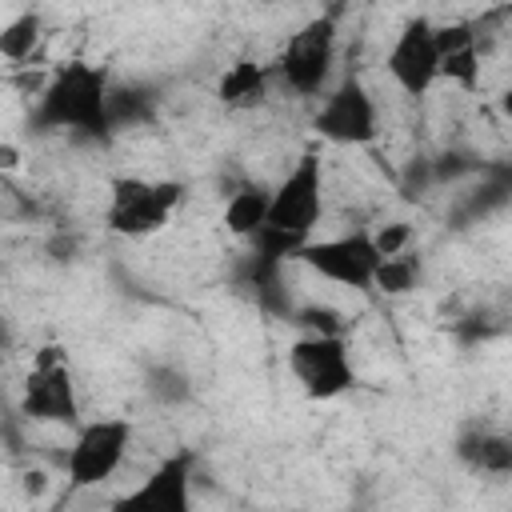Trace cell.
Returning a JSON list of instances; mask_svg holds the SVG:
<instances>
[{
    "label": "cell",
    "mask_w": 512,
    "mask_h": 512,
    "mask_svg": "<svg viewBox=\"0 0 512 512\" xmlns=\"http://www.w3.org/2000/svg\"><path fill=\"white\" fill-rule=\"evenodd\" d=\"M28 124L36 132L104 140L112 132V68L80 56L56 64L36 92Z\"/></svg>",
    "instance_id": "obj_1"
},
{
    "label": "cell",
    "mask_w": 512,
    "mask_h": 512,
    "mask_svg": "<svg viewBox=\"0 0 512 512\" xmlns=\"http://www.w3.org/2000/svg\"><path fill=\"white\" fill-rule=\"evenodd\" d=\"M320 220H324V156H320V144H308L288 164V172L272 184L268 228L256 244H264L272 256L292 260V252L312 240Z\"/></svg>",
    "instance_id": "obj_2"
},
{
    "label": "cell",
    "mask_w": 512,
    "mask_h": 512,
    "mask_svg": "<svg viewBox=\"0 0 512 512\" xmlns=\"http://www.w3.org/2000/svg\"><path fill=\"white\" fill-rule=\"evenodd\" d=\"M184 204L180 180H152V176H112L108 180V204H104V228L124 240L156 236L172 224V216Z\"/></svg>",
    "instance_id": "obj_3"
},
{
    "label": "cell",
    "mask_w": 512,
    "mask_h": 512,
    "mask_svg": "<svg viewBox=\"0 0 512 512\" xmlns=\"http://www.w3.org/2000/svg\"><path fill=\"white\" fill-rule=\"evenodd\" d=\"M20 416L32 424H52V428H80L84 408H80V388L72 372V356L64 344H44L32 356V368L20 388Z\"/></svg>",
    "instance_id": "obj_4"
},
{
    "label": "cell",
    "mask_w": 512,
    "mask_h": 512,
    "mask_svg": "<svg viewBox=\"0 0 512 512\" xmlns=\"http://www.w3.org/2000/svg\"><path fill=\"white\" fill-rule=\"evenodd\" d=\"M132 440H136V428H132L128 416L84 420L72 432V444L64 452V488L68 492H88V488L108 484L124 468Z\"/></svg>",
    "instance_id": "obj_5"
},
{
    "label": "cell",
    "mask_w": 512,
    "mask_h": 512,
    "mask_svg": "<svg viewBox=\"0 0 512 512\" xmlns=\"http://www.w3.org/2000/svg\"><path fill=\"white\" fill-rule=\"evenodd\" d=\"M292 260L300 268H308L312 276H320L336 288H348V292H376V276L384 264L368 228H352L340 236H312L308 244H300L292 252Z\"/></svg>",
    "instance_id": "obj_6"
},
{
    "label": "cell",
    "mask_w": 512,
    "mask_h": 512,
    "mask_svg": "<svg viewBox=\"0 0 512 512\" xmlns=\"http://www.w3.org/2000/svg\"><path fill=\"white\" fill-rule=\"evenodd\" d=\"M284 364H288V376L296 380V388L324 404V400H340L356 388L360 372H356V360H352V348L344 336H316V332H300L288 352H284Z\"/></svg>",
    "instance_id": "obj_7"
},
{
    "label": "cell",
    "mask_w": 512,
    "mask_h": 512,
    "mask_svg": "<svg viewBox=\"0 0 512 512\" xmlns=\"http://www.w3.org/2000/svg\"><path fill=\"white\" fill-rule=\"evenodd\" d=\"M312 136L332 148H368L380 136L376 100L356 72H348L320 96L312 112Z\"/></svg>",
    "instance_id": "obj_8"
},
{
    "label": "cell",
    "mask_w": 512,
    "mask_h": 512,
    "mask_svg": "<svg viewBox=\"0 0 512 512\" xmlns=\"http://www.w3.org/2000/svg\"><path fill=\"white\" fill-rule=\"evenodd\" d=\"M332 64H336V16L324 12L288 36V44L276 56V76L296 96H324Z\"/></svg>",
    "instance_id": "obj_9"
},
{
    "label": "cell",
    "mask_w": 512,
    "mask_h": 512,
    "mask_svg": "<svg viewBox=\"0 0 512 512\" xmlns=\"http://www.w3.org/2000/svg\"><path fill=\"white\" fill-rule=\"evenodd\" d=\"M384 72L404 96H416V100L440 84V44H436L432 16H412L400 24V32L388 44Z\"/></svg>",
    "instance_id": "obj_10"
},
{
    "label": "cell",
    "mask_w": 512,
    "mask_h": 512,
    "mask_svg": "<svg viewBox=\"0 0 512 512\" xmlns=\"http://www.w3.org/2000/svg\"><path fill=\"white\" fill-rule=\"evenodd\" d=\"M108 512H196V480H192V456L172 452L160 464H152L132 488H124Z\"/></svg>",
    "instance_id": "obj_11"
},
{
    "label": "cell",
    "mask_w": 512,
    "mask_h": 512,
    "mask_svg": "<svg viewBox=\"0 0 512 512\" xmlns=\"http://www.w3.org/2000/svg\"><path fill=\"white\" fill-rule=\"evenodd\" d=\"M436 44H440V80H448L460 92H480V44L472 24L452 20L436 24Z\"/></svg>",
    "instance_id": "obj_12"
},
{
    "label": "cell",
    "mask_w": 512,
    "mask_h": 512,
    "mask_svg": "<svg viewBox=\"0 0 512 512\" xmlns=\"http://www.w3.org/2000/svg\"><path fill=\"white\" fill-rule=\"evenodd\" d=\"M268 96H272V72L252 56H236L216 76V100L228 112H256L268 104Z\"/></svg>",
    "instance_id": "obj_13"
},
{
    "label": "cell",
    "mask_w": 512,
    "mask_h": 512,
    "mask_svg": "<svg viewBox=\"0 0 512 512\" xmlns=\"http://www.w3.org/2000/svg\"><path fill=\"white\" fill-rule=\"evenodd\" d=\"M456 456L480 476H512V432L468 428L456 436Z\"/></svg>",
    "instance_id": "obj_14"
},
{
    "label": "cell",
    "mask_w": 512,
    "mask_h": 512,
    "mask_svg": "<svg viewBox=\"0 0 512 512\" xmlns=\"http://www.w3.org/2000/svg\"><path fill=\"white\" fill-rule=\"evenodd\" d=\"M268 208H272V188L260 184H240L236 192H228L224 208H220V224L228 236L236 240H260L268 228Z\"/></svg>",
    "instance_id": "obj_15"
},
{
    "label": "cell",
    "mask_w": 512,
    "mask_h": 512,
    "mask_svg": "<svg viewBox=\"0 0 512 512\" xmlns=\"http://www.w3.org/2000/svg\"><path fill=\"white\" fill-rule=\"evenodd\" d=\"M36 44H40V16L36 12H20L16 20H8L0 28V56L8 64H24Z\"/></svg>",
    "instance_id": "obj_16"
},
{
    "label": "cell",
    "mask_w": 512,
    "mask_h": 512,
    "mask_svg": "<svg viewBox=\"0 0 512 512\" xmlns=\"http://www.w3.org/2000/svg\"><path fill=\"white\" fill-rule=\"evenodd\" d=\"M416 276H420V264L412 260V252H408V256H392V260L380 264L376 292H384V296H404V292L416 288Z\"/></svg>",
    "instance_id": "obj_17"
},
{
    "label": "cell",
    "mask_w": 512,
    "mask_h": 512,
    "mask_svg": "<svg viewBox=\"0 0 512 512\" xmlns=\"http://www.w3.org/2000/svg\"><path fill=\"white\" fill-rule=\"evenodd\" d=\"M300 332H316V336H344V316L332 304H304L296 312Z\"/></svg>",
    "instance_id": "obj_18"
},
{
    "label": "cell",
    "mask_w": 512,
    "mask_h": 512,
    "mask_svg": "<svg viewBox=\"0 0 512 512\" xmlns=\"http://www.w3.org/2000/svg\"><path fill=\"white\" fill-rule=\"evenodd\" d=\"M372 240H376V248H380L384 260L408 256V248H412V224L408 220H388V224L372 228Z\"/></svg>",
    "instance_id": "obj_19"
},
{
    "label": "cell",
    "mask_w": 512,
    "mask_h": 512,
    "mask_svg": "<svg viewBox=\"0 0 512 512\" xmlns=\"http://www.w3.org/2000/svg\"><path fill=\"white\" fill-rule=\"evenodd\" d=\"M0 168H4V172H16V168H20V148H16L12 140L0 144Z\"/></svg>",
    "instance_id": "obj_20"
},
{
    "label": "cell",
    "mask_w": 512,
    "mask_h": 512,
    "mask_svg": "<svg viewBox=\"0 0 512 512\" xmlns=\"http://www.w3.org/2000/svg\"><path fill=\"white\" fill-rule=\"evenodd\" d=\"M496 108H500V116H508V120H512V84H504V88H500Z\"/></svg>",
    "instance_id": "obj_21"
},
{
    "label": "cell",
    "mask_w": 512,
    "mask_h": 512,
    "mask_svg": "<svg viewBox=\"0 0 512 512\" xmlns=\"http://www.w3.org/2000/svg\"><path fill=\"white\" fill-rule=\"evenodd\" d=\"M24 480H28V492H40L44 488V472H28Z\"/></svg>",
    "instance_id": "obj_22"
}]
</instances>
